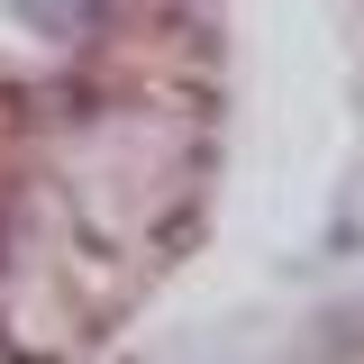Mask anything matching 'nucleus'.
<instances>
[{
  "label": "nucleus",
  "mask_w": 364,
  "mask_h": 364,
  "mask_svg": "<svg viewBox=\"0 0 364 364\" xmlns=\"http://www.w3.org/2000/svg\"><path fill=\"white\" fill-rule=\"evenodd\" d=\"M9 9H18V18H28L37 37H82L100 0H9Z\"/></svg>",
  "instance_id": "1"
}]
</instances>
